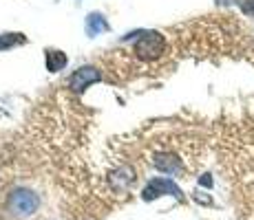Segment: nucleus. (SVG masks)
<instances>
[{"instance_id": "nucleus-1", "label": "nucleus", "mask_w": 254, "mask_h": 220, "mask_svg": "<svg viewBox=\"0 0 254 220\" xmlns=\"http://www.w3.org/2000/svg\"><path fill=\"white\" fill-rule=\"evenodd\" d=\"M38 207H40V198H38V194L31 192V189L16 187L9 194V209H11L13 216L29 218L38 212Z\"/></svg>"}, {"instance_id": "nucleus-2", "label": "nucleus", "mask_w": 254, "mask_h": 220, "mask_svg": "<svg viewBox=\"0 0 254 220\" xmlns=\"http://www.w3.org/2000/svg\"><path fill=\"white\" fill-rule=\"evenodd\" d=\"M164 48H166V42L162 33L148 31V33H141V38L135 42L133 51H135V57H139V60H155V57H159L164 53Z\"/></svg>"}, {"instance_id": "nucleus-3", "label": "nucleus", "mask_w": 254, "mask_h": 220, "mask_svg": "<svg viewBox=\"0 0 254 220\" xmlns=\"http://www.w3.org/2000/svg\"><path fill=\"white\" fill-rule=\"evenodd\" d=\"M100 80H102V75L93 66H82L69 77V86L73 90H84L86 86L95 84V82H100Z\"/></svg>"}, {"instance_id": "nucleus-4", "label": "nucleus", "mask_w": 254, "mask_h": 220, "mask_svg": "<svg viewBox=\"0 0 254 220\" xmlns=\"http://www.w3.org/2000/svg\"><path fill=\"white\" fill-rule=\"evenodd\" d=\"M164 194H173V196L182 198V192H179V187H175L170 180L157 178V180H153V183H150L148 187L144 189V200H153V198H157V196H164Z\"/></svg>"}, {"instance_id": "nucleus-5", "label": "nucleus", "mask_w": 254, "mask_h": 220, "mask_svg": "<svg viewBox=\"0 0 254 220\" xmlns=\"http://www.w3.org/2000/svg\"><path fill=\"white\" fill-rule=\"evenodd\" d=\"M66 66V55L58 48H47V68L51 73H58Z\"/></svg>"}, {"instance_id": "nucleus-6", "label": "nucleus", "mask_w": 254, "mask_h": 220, "mask_svg": "<svg viewBox=\"0 0 254 220\" xmlns=\"http://www.w3.org/2000/svg\"><path fill=\"white\" fill-rule=\"evenodd\" d=\"M27 42V38L22 33H2L0 36V51H7L11 46H22Z\"/></svg>"}, {"instance_id": "nucleus-7", "label": "nucleus", "mask_w": 254, "mask_h": 220, "mask_svg": "<svg viewBox=\"0 0 254 220\" xmlns=\"http://www.w3.org/2000/svg\"><path fill=\"white\" fill-rule=\"evenodd\" d=\"M86 29H89L91 36H97L100 31H106V20L100 13H91L89 20H86Z\"/></svg>"}, {"instance_id": "nucleus-8", "label": "nucleus", "mask_w": 254, "mask_h": 220, "mask_svg": "<svg viewBox=\"0 0 254 220\" xmlns=\"http://www.w3.org/2000/svg\"><path fill=\"white\" fill-rule=\"evenodd\" d=\"M239 7H241V11L246 13V16L254 18V0H241V2H239Z\"/></svg>"}]
</instances>
